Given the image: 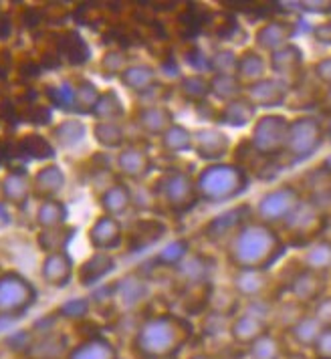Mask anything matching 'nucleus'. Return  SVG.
<instances>
[{"label": "nucleus", "mask_w": 331, "mask_h": 359, "mask_svg": "<svg viewBox=\"0 0 331 359\" xmlns=\"http://www.w3.org/2000/svg\"><path fill=\"white\" fill-rule=\"evenodd\" d=\"M20 147H22V151H27L33 158H53V147L49 146V142L45 137L36 135V133L27 135L20 142Z\"/></svg>", "instance_id": "42"}, {"label": "nucleus", "mask_w": 331, "mask_h": 359, "mask_svg": "<svg viewBox=\"0 0 331 359\" xmlns=\"http://www.w3.org/2000/svg\"><path fill=\"white\" fill-rule=\"evenodd\" d=\"M166 226L158 220H142L137 222L132 230V248L140 250L144 246L154 245L156 241H160L164 236Z\"/></svg>", "instance_id": "27"}, {"label": "nucleus", "mask_w": 331, "mask_h": 359, "mask_svg": "<svg viewBox=\"0 0 331 359\" xmlns=\"http://www.w3.org/2000/svg\"><path fill=\"white\" fill-rule=\"evenodd\" d=\"M71 234H73V230L71 229H49L45 230V232H41V236H39V245L43 246V250H49L50 255L53 252H63V246L69 243V238H71Z\"/></svg>", "instance_id": "39"}, {"label": "nucleus", "mask_w": 331, "mask_h": 359, "mask_svg": "<svg viewBox=\"0 0 331 359\" xmlns=\"http://www.w3.org/2000/svg\"><path fill=\"white\" fill-rule=\"evenodd\" d=\"M323 103H325V109L331 114V87L327 89V93H325V99H323Z\"/></svg>", "instance_id": "53"}, {"label": "nucleus", "mask_w": 331, "mask_h": 359, "mask_svg": "<svg viewBox=\"0 0 331 359\" xmlns=\"http://www.w3.org/2000/svg\"><path fill=\"white\" fill-rule=\"evenodd\" d=\"M59 49L65 53L73 65H81V63H85L89 59V49H87L85 41L75 33L65 34L61 39V43H59Z\"/></svg>", "instance_id": "37"}, {"label": "nucleus", "mask_w": 331, "mask_h": 359, "mask_svg": "<svg viewBox=\"0 0 331 359\" xmlns=\"http://www.w3.org/2000/svg\"><path fill=\"white\" fill-rule=\"evenodd\" d=\"M162 147L170 154H182L194 147V133L186 130L184 126H172L162 135Z\"/></svg>", "instance_id": "30"}, {"label": "nucleus", "mask_w": 331, "mask_h": 359, "mask_svg": "<svg viewBox=\"0 0 331 359\" xmlns=\"http://www.w3.org/2000/svg\"><path fill=\"white\" fill-rule=\"evenodd\" d=\"M323 144V128L315 117H297L289 123L285 151L293 160H303L315 154V149Z\"/></svg>", "instance_id": "5"}, {"label": "nucleus", "mask_w": 331, "mask_h": 359, "mask_svg": "<svg viewBox=\"0 0 331 359\" xmlns=\"http://www.w3.org/2000/svg\"><path fill=\"white\" fill-rule=\"evenodd\" d=\"M71 271H73V264L65 252H53L43 262V278L49 285H57V287L65 285L71 278Z\"/></svg>", "instance_id": "22"}, {"label": "nucleus", "mask_w": 331, "mask_h": 359, "mask_svg": "<svg viewBox=\"0 0 331 359\" xmlns=\"http://www.w3.org/2000/svg\"><path fill=\"white\" fill-rule=\"evenodd\" d=\"M101 204H103V210L107 212V216H114L116 218L117 214L126 212L132 204V194L128 190V186L123 184H114L103 198H101Z\"/></svg>", "instance_id": "28"}, {"label": "nucleus", "mask_w": 331, "mask_h": 359, "mask_svg": "<svg viewBox=\"0 0 331 359\" xmlns=\"http://www.w3.org/2000/svg\"><path fill=\"white\" fill-rule=\"evenodd\" d=\"M63 172L57 165H47L34 176V194L45 200H50L61 188H63Z\"/></svg>", "instance_id": "24"}, {"label": "nucleus", "mask_w": 331, "mask_h": 359, "mask_svg": "<svg viewBox=\"0 0 331 359\" xmlns=\"http://www.w3.org/2000/svg\"><path fill=\"white\" fill-rule=\"evenodd\" d=\"M291 31H293L291 25H287L283 20H271L257 31V45H259V49L275 53V50L287 47Z\"/></svg>", "instance_id": "14"}, {"label": "nucleus", "mask_w": 331, "mask_h": 359, "mask_svg": "<svg viewBox=\"0 0 331 359\" xmlns=\"http://www.w3.org/2000/svg\"><path fill=\"white\" fill-rule=\"evenodd\" d=\"M95 137L105 147H119L123 144V130L116 121H100L95 126Z\"/></svg>", "instance_id": "40"}, {"label": "nucleus", "mask_w": 331, "mask_h": 359, "mask_svg": "<svg viewBox=\"0 0 331 359\" xmlns=\"http://www.w3.org/2000/svg\"><path fill=\"white\" fill-rule=\"evenodd\" d=\"M119 291H121V299H123V303L126 305H133L142 294H144V285L137 280V278H123V283L119 285Z\"/></svg>", "instance_id": "45"}, {"label": "nucleus", "mask_w": 331, "mask_h": 359, "mask_svg": "<svg viewBox=\"0 0 331 359\" xmlns=\"http://www.w3.org/2000/svg\"><path fill=\"white\" fill-rule=\"evenodd\" d=\"M100 99V93L95 89V85L83 81L77 89H75V107L79 111H93L95 103Z\"/></svg>", "instance_id": "41"}, {"label": "nucleus", "mask_w": 331, "mask_h": 359, "mask_svg": "<svg viewBox=\"0 0 331 359\" xmlns=\"http://www.w3.org/2000/svg\"><path fill=\"white\" fill-rule=\"evenodd\" d=\"M303 266L305 271H313L319 275L331 269V243L319 241L309 246L303 255Z\"/></svg>", "instance_id": "26"}, {"label": "nucleus", "mask_w": 331, "mask_h": 359, "mask_svg": "<svg viewBox=\"0 0 331 359\" xmlns=\"http://www.w3.org/2000/svg\"><path fill=\"white\" fill-rule=\"evenodd\" d=\"M178 266H180V273H182V277L186 280L198 283V280H202L208 275V266H206V262L202 261L200 257H186Z\"/></svg>", "instance_id": "43"}, {"label": "nucleus", "mask_w": 331, "mask_h": 359, "mask_svg": "<svg viewBox=\"0 0 331 359\" xmlns=\"http://www.w3.org/2000/svg\"><path fill=\"white\" fill-rule=\"evenodd\" d=\"M190 325L174 315H151L137 327L133 349L142 359H172L188 339Z\"/></svg>", "instance_id": "2"}, {"label": "nucleus", "mask_w": 331, "mask_h": 359, "mask_svg": "<svg viewBox=\"0 0 331 359\" xmlns=\"http://www.w3.org/2000/svg\"><path fill=\"white\" fill-rule=\"evenodd\" d=\"M91 114L95 115L97 119H101V121H116V119H119L123 115V107H121L116 93L107 91V93L100 95Z\"/></svg>", "instance_id": "36"}, {"label": "nucleus", "mask_w": 331, "mask_h": 359, "mask_svg": "<svg viewBox=\"0 0 331 359\" xmlns=\"http://www.w3.org/2000/svg\"><path fill=\"white\" fill-rule=\"evenodd\" d=\"M323 329L325 327L321 325L313 315H301L297 321L289 327V335L299 347H311L313 349L315 341L319 339Z\"/></svg>", "instance_id": "20"}, {"label": "nucleus", "mask_w": 331, "mask_h": 359, "mask_svg": "<svg viewBox=\"0 0 331 359\" xmlns=\"http://www.w3.org/2000/svg\"><path fill=\"white\" fill-rule=\"evenodd\" d=\"M65 206L57 200H45L39 208V214H36V222L43 226L45 230L49 229H59L63 222H65Z\"/></svg>", "instance_id": "34"}, {"label": "nucleus", "mask_w": 331, "mask_h": 359, "mask_svg": "<svg viewBox=\"0 0 331 359\" xmlns=\"http://www.w3.org/2000/svg\"><path fill=\"white\" fill-rule=\"evenodd\" d=\"M269 287V277L265 271H238L234 277V291L248 301L261 299Z\"/></svg>", "instance_id": "16"}, {"label": "nucleus", "mask_w": 331, "mask_h": 359, "mask_svg": "<svg viewBox=\"0 0 331 359\" xmlns=\"http://www.w3.org/2000/svg\"><path fill=\"white\" fill-rule=\"evenodd\" d=\"M236 61H238V57H234L229 50H222V53H216L212 57L210 67L216 73H232V71H236Z\"/></svg>", "instance_id": "46"}, {"label": "nucleus", "mask_w": 331, "mask_h": 359, "mask_svg": "<svg viewBox=\"0 0 331 359\" xmlns=\"http://www.w3.org/2000/svg\"><path fill=\"white\" fill-rule=\"evenodd\" d=\"M194 149L198 151L200 158L216 162L229 151V137L215 128L200 130L194 133Z\"/></svg>", "instance_id": "10"}, {"label": "nucleus", "mask_w": 331, "mask_h": 359, "mask_svg": "<svg viewBox=\"0 0 331 359\" xmlns=\"http://www.w3.org/2000/svg\"><path fill=\"white\" fill-rule=\"evenodd\" d=\"M117 165H119V172L130 180H140L144 178L151 168L149 162V156L144 149H137V147H128L119 154L117 158Z\"/></svg>", "instance_id": "17"}, {"label": "nucleus", "mask_w": 331, "mask_h": 359, "mask_svg": "<svg viewBox=\"0 0 331 359\" xmlns=\"http://www.w3.org/2000/svg\"><path fill=\"white\" fill-rule=\"evenodd\" d=\"M289 121L281 115H265L255 123L250 146L261 156H275L285 151Z\"/></svg>", "instance_id": "6"}, {"label": "nucleus", "mask_w": 331, "mask_h": 359, "mask_svg": "<svg viewBox=\"0 0 331 359\" xmlns=\"http://www.w3.org/2000/svg\"><path fill=\"white\" fill-rule=\"evenodd\" d=\"M247 188V174L241 165L212 163L204 168L196 178V190L200 200L206 202H229Z\"/></svg>", "instance_id": "3"}, {"label": "nucleus", "mask_w": 331, "mask_h": 359, "mask_svg": "<svg viewBox=\"0 0 331 359\" xmlns=\"http://www.w3.org/2000/svg\"><path fill=\"white\" fill-rule=\"evenodd\" d=\"M112 269H114V261L109 257L95 255L93 259H89V261L83 264L79 277H81L83 285H91V283L100 280L101 277H105Z\"/></svg>", "instance_id": "35"}, {"label": "nucleus", "mask_w": 331, "mask_h": 359, "mask_svg": "<svg viewBox=\"0 0 331 359\" xmlns=\"http://www.w3.org/2000/svg\"><path fill=\"white\" fill-rule=\"evenodd\" d=\"M188 359H215V358H210V355H206V353H196V355H190Z\"/></svg>", "instance_id": "55"}, {"label": "nucleus", "mask_w": 331, "mask_h": 359, "mask_svg": "<svg viewBox=\"0 0 331 359\" xmlns=\"http://www.w3.org/2000/svg\"><path fill=\"white\" fill-rule=\"evenodd\" d=\"M6 222H8V214H6V210L0 206V226H4Z\"/></svg>", "instance_id": "52"}, {"label": "nucleus", "mask_w": 331, "mask_h": 359, "mask_svg": "<svg viewBox=\"0 0 331 359\" xmlns=\"http://www.w3.org/2000/svg\"><path fill=\"white\" fill-rule=\"evenodd\" d=\"M330 135H331V126H330Z\"/></svg>", "instance_id": "56"}, {"label": "nucleus", "mask_w": 331, "mask_h": 359, "mask_svg": "<svg viewBox=\"0 0 331 359\" xmlns=\"http://www.w3.org/2000/svg\"><path fill=\"white\" fill-rule=\"evenodd\" d=\"M137 126L149 135H164L174 126V115L166 105H148L137 111Z\"/></svg>", "instance_id": "12"}, {"label": "nucleus", "mask_w": 331, "mask_h": 359, "mask_svg": "<svg viewBox=\"0 0 331 359\" xmlns=\"http://www.w3.org/2000/svg\"><path fill=\"white\" fill-rule=\"evenodd\" d=\"M34 303L31 283L15 273L0 277V315H20Z\"/></svg>", "instance_id": "8"}, {"label": "nucleus", "mask_w": 331, "mask_h": 359, "mask_svg": "<svg viewBox=\"0 0 331 359\" xmlns=\"http://www.w3.org/2000/svg\"><path fill=\"white\" fill-rule=\"evenodd\" d=\"M156 198H160L172 212H188L196 200V180L184 170H170L156 182Z\"/></svg>", "instance_id": "4"}, {"label": "nucleus", "mask_w": 331, "mask_h": 359, "mask_svg": "<svg viewBox=\"0 0 331 359\" xmlns=\"http://www.w3.org/2000/svg\"><path fill=\"white\" fill-rule=\"evenodd\" d=\"M229 333H231L232 341L238 345H250L255 343L263 333H266V323L261 321L259 317L250 315L247 311H243L241 315H236L229 325Z\"/></svg>", "instance_id": "11"}, {"label": "nucleus", "mask_w": 331, "mask_h": 359, "mask_svg": "<svg viewBox=\"0 0 331 359\" xmlns=\"http://www.w3.org/2000/svg\"><path fill=\"white\" fill-rule=\"evenodd\" d=\"M315 75H317L319 81L325 83V85H330L331 87V57L321 59V61L315 65Z\"/></svg>", "instance_id": "51"}, {"label": "nucleus", "mask_w": 331, "mask_h": 359, "mask_svg": "<svg viewBox=\"0 0 331 359\" xmlns=\"http://www.w3.org/2000/svg\"><path fill=\"white\" fill-rule=\"evenodd\" d=\"M184 246H186L184 241H178V243L170 245L168 248H164V252L160 255V259L168 261L170 264H180L186 259V248Z\"/></svg>", "instance_id": "48"}, {"label": "nucleus", "mask_w": 331, "mask_h": 359, "mask_svg": "<svg viewBox=\"0 0 331 359\" xmlns=\"http://www.w3.org/2000/svg\"><path fill=\"white\" fill-rule=\"evenodd\" d=\"M156 71L148 65H133L128 67L121 73V81L128 85L133 91H148L156 85Z\"/></svg>", "instance_id": "29"}, {"label": "nucleus", "mask_w": 331, "mask_h": 359, "mask_svg": "<svg viewBox=\"0 0 331 359\" xmlns=\"http://www.w3.org/2000/svg\"><path fill=\"white\" fill-rule=\"evenodd\" d=\"M323 170H325L327 174H331V154L325 158V162H323Z\"/></svg>", "instance_id": "54"}, {"label": "nucleus", "mask_w": 331, "mask_h": 359, "mask_svg": "<svg viewBox=\"0 0 331 359\" xmlns=\"http://www.w3.org/2000/svg\"><path fill=\"white\" fill-rule=\"evenodd\" d=\"M281 250V238L273 230L263 222H250L232 234L229 261L238 271H265Z\"/></svg>", "instance_id": "1"}, {"label": "nucleus", "mask_w": 331, "mask_h": 359, "mask_svg": "<svg viewBox=\"0 0 331 359\" xmlns=\"http://www.w3.org/2000/svg\"><path fill=\"white\" fill-rule=\"evenodd\" d=\"M210 93L224 103H231L234 99L241 97L243 83L238 81V77L234 73H216L210 79Z\"/></svg>", "instance_id": "25"}, {"label": "nucleus", "mask_w": 331, "mask_h": 359, "mask_svg": "<svg viewBox=\"0 0 331 359\" xmlns=\"http://www.w3.org/2000/svg\"><path fill=\"white\" fill-rule=\"evenodd\" d=\"M89 241L91 245L100 250H107L119 245L121 241V226L114 216H101L100 220L93 224V229L89 232Z\"/></svg>", "instance_id": "15"}, {"label": "nucleus", "mask_w": 331, "mask_h": 359, "mask_svg": "<svg viewBox=\"0 0 331 359\" xmlns=\"http://www.w3.org/2000/svg\"><path fill=\"white\" fill-rule=\"evenodd\" d=\"M283 345L273 333H263L255 343L248 345V358L250 359H281Z\"/></svg>", "instance_id": "31"}, {"label": "nucleus", "mask_w": 331, "mask_h": 359, "mask_svg": "<svg viewBox=\"0 0 331 359\" xmlns=\"http://www.w3.org/2000/svg\"><path fill=\"white\" fill-rule=\"evenodd\" d=\"M83 126L79 121H65L55 130V137L61 142V146H73L81 140Z\"/></svg>", "instance_id": "44"}, {"label": "nucleus", "mask_w": 331, "mask_h": 359, "mask_svg": "<svg viewBox=\"0 0 331 359\" xmlns=\"http://www.w3.org/2000/svg\"><path fill=\"white\" fill-rule=\"evenodd\" d=\"M313 317L321 323V325L325 327V329H330L331 327V297H321L319 301H317V305H315L313 311Z\"/></svg>", "instance_id": "47"}, {"label": "nucleus", "mask_w": 331, "mask_h": 359, "mask_svg": "<svg viewBox=\"0 0 331 359\" xmlns=\"http://www.w3.org/2000/svg\"><path fill=\"white\" fill-rule=\"evenodd\" d=\"M299 204H301V198H299L297 190L293 186H281L261 198V202L257 206V214L263 224L285 222L297 210Z\"/></svg>", "instance_id": "7"}, {"label": "nucleus", "mask_w": 331, "mask_h": 359, "mask_svg": "<svg viewBox=\"0 0 331 359\" xmlns=\"http://www.w3.org/2000/svg\"><path fill=\"white\" fill-rule=\"evenodd\" d=\"M323 278L313 271H301L297 277L291 280V294L299 303H315L321 299L323 293Z\"/></svg>", "instance_id": "13"}, {"label": "nucleus", "mask_w": 331, "mask_h": 359, "mask_svg": "<svg viewBox=\"0 0 331 359\" xmlns=\"http://www.w3.org/2000/svg\"><path fill=\"white\" fill-rule=\"evenodd\" d=\"M321 224V212L315 204L301 202L297 210L285 220V226L291 230V234H309Z\"/></svg>", "instance_id": "18"}, {"label": "nucleus", "mask_w": 331, "mask_h": 359, "mask_svg": "<svg viewBox=\"0 0 331 359\" xmlns=\"http://www.w3.org/2000/svg\"><path fill=\"white\" fill-rule=\"evenodd\" d=\"M265 73H266V63H265V59H263L259 53H255V50H247V53H243V55L238 57L234 75L238 77V81L241 83H248V85H252V83L265 79Z\"/></svg>", "instance_id": "19"}, {"label": "nucleus", "mask_w": 331, "mask_h": 359, "mask_svg": "<svg viewBox=\"0 0 331 359\" xmlns=\"http://www.w3.org/2000/svg\"><path fill=\"white\" fill-rule=\"evenodd\" d=\"M103 69L107 71V75H114V73H123L128 67H126V55L121 53H109L105 59H103Z\"/></svg>", "instance_id": "50"}, {"label": "nucleus", "mask_w": 331, "mask_h": 359, "mask_svg": "<svg viewBox=\"0 0 331 359\" xmlns=\"http://www.w3.org/2000/svg\"><path fill=\"white\" fill-rule=\"evenodd\" d=\"M313 351L317 359H331V327L321 331L319 339L313 345Z\"/></svg>", "instance_id": "49"}, {"label": "nucleus", "mask_w": 331, "mask_h": 359, "mask_svg": "<svg viewBox=\"0 0 331 359\" xmlns=\"http://www.w3.org/2000/svg\"><path fill=\"white\" fill-rule=\"evenodd\" d=\"M301 61H303L301 50H299L297 47H293V45H287V47L275 50V53L271 55V67H273L275 73H279V75L297 71L299 67H301Z\"/></svg>", "instance_id": "33"}, {"label": "nucleus", "mask_w": 331, "mask_h": 359, "mask_svg": "<svg viewBox=\"0 0 331 359\" xmlns=\"http://www.w3.org/2000/svg\"><path fill=\"white\" fill-rule=\"evenodd\" d=\"M255 109L257 107L247 97L234 99L231 103H224V107L220 111V121L227 126H232V128L247 126L248 121L255 117Z\"/></svg>", "instance_id": "23"}, {"label": "nucleus", "mask_w": 331, "mask_h": 359, "mask_svg": "<svg viewBox=\"0 0 331 359\" xmlns=\"http://www.w3.org/2000/svg\"><path fill=\"white\" fill-rule=\"evenodd\" d=\"M180 91L188 101H194V103H202L204 97L210 93V81L204 79L202 75H188L184 77L180 83Z\"/></svg>", "instance_id": "38"}, {"label": "nucleus", "mask_w": 331, "mask_h": 359, "mask_svg": "<svg viewBox=\"0 0 331 359\" xmlns=\"http://www.w3.org/2000/svg\"><path fill=\"white\" fill-rule=\"evenodd\" d=\"M2 194L13 204H22L31 194V184L22 172H13L2 184Z\"/></svg>", "instance_id": "32"}, {"label": "nucleus", "mask_w": 331, "mask_h": 359, "mask_svg": "<svg viewBox=\"0 0 331 359\" xmlns=\"http://www.w3.org/2000/svg\"><path fill=\"white\" fill-rule=\"evenodd\" d=\"M287 97V87L285 83L279 79H261V81L248 85L247 99L257 107H275V105H281L283 101Z\"/></svg>", "instance_id": "9"}, {"label": "nucleus", "mask_w": 331, "mask_h": 359, "mask_svg": "<svg viewBox=\"0 0 331 359\" xmlns=\"http://www.w3.org/2000/svg\"><path fill=\"white\" fill-rule=\"evenodd\" d=\"M67 359H117V351L107 339L93 337L73 347Z\"/></svg>", "instance_id": "21"}]
</instances>
